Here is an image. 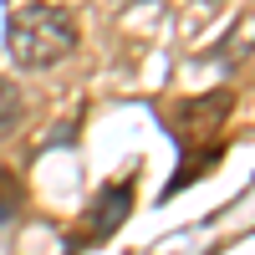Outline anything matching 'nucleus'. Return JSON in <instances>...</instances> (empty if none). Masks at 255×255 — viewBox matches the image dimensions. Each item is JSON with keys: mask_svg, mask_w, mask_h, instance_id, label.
<instances>
[{"mask_svg": "<svg viewBox=\"0 0 255 255\" xmlns=\"http://www.w3.org/2000/svg\"><path fill=\"white\" fill-rule=\"evenodd\" d=\"M215 163H220V143H215V138H209V143H199V148H184V168H179V174L163 184V199L184 194V189L194 184V179L204 174V168H215Z\"/></svg>", "mask_w": 255, "mask_h": 255, "instance_id": "20e7f679", "label": "nucleus"}, {"mask_svg": "<svg viewBox=\"0 0 255 255\" xmlns=\"http://www.w3.org/2000/svg\"><path fill=\"white\" fill-rule=\"evenodd\" d=\"M5 51L15 67L46 72L77 51V20L67 5H20L5 20Z\"/></svg>", "mask_w": 255, "mask_h": 255, "instance_id": "f257e3e1", "label": "nucleus"}, {"mask_svg": "<svg viewBox=\"0 0 255 255\" xmlns=\"http://www.w3.org/2000/svg\"><path fill=\"white\" fill-rule=\"evenodd\" d=\"M128 209H133V179H118V184H108V189L97 194V204H92V240L113 235V230L128 220Z\"/></svg>", "mask_w": 255, "mask_h": 255, "instance_id": "7ed1b4c3", "label": "nucleus"}, {"mask_svg": "<svg viewBox=\"0 0 255 255\" xmlns=\"http://www.w3.org/2000/svg\"><path fill=\"white\" fill-rule=\"evenodd\" d=\"M225 113H230V92H204V97H184V102H174V113H168V133H174L184 148L194 143V138H215V128L225 123Z\"/></svg>", "mask_w": 255, "mask_h": 255, "instance_id": "f03ea898", "label": "nucleus"}, {"mask_svg": "<svg viewBox=\"0 0 255 255\" xmlns=\"http://www.w3.org/2000/svg\"><path fill=\"white\" fill-rule=\"evenodd\" d=\"M15 204H20V184L5 174V168H0V225H5V220L15 215Z\"/></svg>", "mask_w": 255, "mask_h": 255, "instance_id": "423d86ee", "label": "nucleus"}, {"mask_svg": "<svg viewBox=\"0 0 255 255\" xmlns=\"http://www.w3.org/2000/svg\"><path fill=\"white\" fill-rule=\"evenodd\" d=\"M20 113H26L20 108V92L10 87V82H0V138H10L20 128Z\"/></svg>", "mask_w": 255, "mask_h": 255, "instance_id": "39448f33", "label": "nucleus"}]
</instances>
